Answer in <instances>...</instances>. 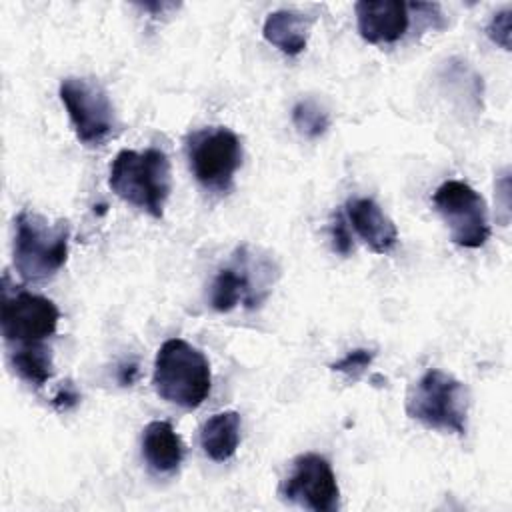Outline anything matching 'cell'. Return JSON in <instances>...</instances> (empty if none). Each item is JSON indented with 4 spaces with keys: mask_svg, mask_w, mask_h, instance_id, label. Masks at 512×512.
<instances>
[{
    "mask_svg": "<svg viewBox=\"0 0 512 512\" xmlns=\"http://www.w3.org/2000/svg\"><path fill=\"white\" fill-rule=\"evenodd\" d=\"M60 320L58 306L40 294L20 286H10L8 274L2 278L0 332L6 348L46 344L56 334Z\"/></svg>",
    "mask_w": 512,
    "mask_h": 512,
    "instance_id": "obj_5",
    "label": "cell"
},
{
    "mask_svg": "<svg viewBox=\"0 0 512 512\" xmlns=\"http://www.w3.org/2000/svg\"><path fill=\"white\" fill-rule=\"evenodd\" d=\"M76 138L84 146H102L114 136L116 114L104 86L92 78L68 76L58 88Z\"/></svg>",
    "mask_w": 512,
    "mask_h": 512,
    "instance_id": "obj_8",
    "label": "cell"
},
{
    "mask_svg": "<svg viewBox=\"0 0 512 512\" xmlns=\"http://www.w3.org/2000/svg\"><path fill=\"white\" fill-rule=\"evenodd\" d=\"M70 222L24 208L14 218L12 266L24 282L52 278L68 260Z\"/></svg>",
    "mask_w": 512,
    "mask_h": 512,
    "instance_id": "obj_1",
    "label": "cell"
},
{
    "mask_svg": "<svg viewBox=\"0 0 512 512\" xmlns=\"http://www.w3.org/2000/svg\"><path fill=\"white\" fill-rule=\"evenodd\" d=\"M240 444V414L224 410L210 416L200 430V446L214 462L230 460Z\"/></svg>",
    "mask_w": 512,
    "mask_h": 512,
    "instance_id": "obj_15",
    "label": "cell"
},
{
    "mask_svg": "<svg viewBox=\"0 0 512 512\" xmlns=\"http://www.w3.org/2000/svg\"><path fill=\"white\" fill-rule=\"evenodd\" d=\"M330 236H332L334 252H338L340 256H350L352 254V250H354L352 234H350V228H348L342 214H336V218L332 222V228H330Z\"/></svg>",
    "mask_w": 512,
    "mask_h": 512,
    "instance_id": "obj_20",
    "label": "cell"
},
{
    "mask_svg": "<svg viewBox=\"0 0 512 512\" xmlns=\"http://www.w3.org/2000/svg\"><path fill=\"white\" fill-rule=\"evenodd\" d=\"M186 156L196 182L214 194H228L242 166L240 138L226 126H206L186 138Z\"/></svg>",
    "mask_w": 512,
    "mask_h": 512,
    "instance_id": "obj_6",
    "label": "cell"
},
{
    "mask_svg": "<svg viewBox=\"0 0 512 512\" xmlns=\"http://www.w3.org/2000/svg\"><path fill=\"white\" fill-rule=\"evenodd\" d=\"M78 402H80V394H78V390L72 386V382H64V384L58 388V392H56V396H54V400H52V404H54V408H56L58 412H66V410L74 408Z\"/></svg>",
    "mask_w": 512,
    "mask_h": 512,
    "instance_id": "obj_21",
    "label": "cell"
},
{
    "mask_svg": "<svg viewBox=\"0 0 512 512\" xmlns=\"http://www.w3.org/2000/svg\"><path fill=\"white\" fill-rule=\"evenodd\" d=\"M486 34L494 44H498L504 50H510V10L508 8L496 12L490 18L486 26Z\"/></svg>",
    "mask_w": 512,
    "mask_h": 512,
    "instance_id": "obj_19",
    "label": "cell"
},
{
    "mask_svg": "<svg viewBox=\"0 0 512 512\" xmlns=\"http://www.w3.org/2000/svg\"><path fill=\"white\" fill-rule=\"evenodd\" d=\"M142 456L156 474L170 476L178 472L184 458V444L174 426L166 420H154L142 430Z\"/></svg>",
    "mask_w": 512,
    "mask_h": 512,
    "instance_id": "obj_13",
    "label": "cell"
},
{
    "mask_svg": "<svg viewBox=\"0 0 512 512\" xmlns=\"http://www.w3.org/2000/svg\"><path fill=\"white\" fill-rule=\"evenodd\" d=\"M358 32L370 44H392L408 30V6L398 0H360L354 6Z\"/></svg>",
    "mask_w": 512,
    "mask_h": 512,
    "instance_id": "obj_11",
    "label": "cell"
},
{
    "mask_svg": "<svg viewBox=\"0 0 512 512\" xmlns=\"http://www.w3.org/2000/svg\"><path fill=\"white\" fill-rule=\"evenodd\" d=\"M278 492L282 500L312 512H336L340 508V488L332 464L316 452L292 460L290 474Z\"/></svg>",
    "mask_w": 512,
    "mask_h": 512,
    "instance_id": "obj_10",
    "label": "cell"
},
{
    "mask_svg": "<svg viewBox=\"0 0 512 512\" xmlns=\"http://www.w3.org/2000/svg\"><path fill=\"white\" fill-rule=\"evenodd\" d=\"M272 272H276L274 262L240 246L230 266L218 270L210 288V306L216 312H230L240 302L246 308L260 306L272 288Z\"/></svg>",
    "mask_w": 512,
    "mask_h": 512,
    "instance_id": "obj_7",
    "label": "cell"
},
{
    "mask_svg": "<svg viewBox=\"0 0 512 512\" xmlns=\"http://www.w3.org/2000/svg\"><path fill=\"white\" fill-rule=\"evenodd\" d=\"M108 186L120 200L160 220L172 190L168 154L160 148L120 150L110 164Z\"/></svg>",
    "mask_w": 512,
    "mask_h": 512,
    "instance_id": "obj_2",
    "label": "cell"
},
{
    "mask_svg": "<svg viewBox=\"0 0 512 512\" xmlns=\"http://www.w3.org/2000/svg\"><path fill=\"white\" fill-rule=\"evenodd\" d=\"M344 212L352 230L372 252H392L398 242L396 224L372 198H350L344 206Z\"/></svg>",
    "mask_w": 512,
    "mask_h": 512,
    "instance_id": "obj_12",
    "label": "cell"
},
{
    "mask_svg": "<svg viewBox=\"0 0 512 512\" xmlns=\"http://www.w3.org/2000/svg\"><path fill=\"white\" fill-rule=\"evenodd\" d=\"M8 360L12 370L28 384L42 386L54 376L52 350L46 344L8 348Z\"/></svg>",
    "mask_w": 512,
    "mask_h": 512,
    "instance_id": "obj_16",
    "label": "cell"
},
{
    "mask_svg": "<svg viewBox=\"0 0 512 512\" xmlns=\"http://www.w3.org/2000/svg\"><path fill=\"white\" fill-rule=\"evenodd\" d=\"M470 394L452 374L426 370L408 390L406 414L430 430L466 434Z\"/></svg>",
    "mask_w": 512,
    "mask_h": 512,
    "instance_id": "obj_4",
    "label": "cell"
},
{
    "mask_svg": "<svg viewBox=\"0 0 512 512\" xmlns=\"http://www.w3.org/2000/svg\"><path fill=\"white\" fill-rule=\"evenodd\" d=\"M374 356H376V354H374L372 350L356 348V350H350L344 358H340V360H336L334 364H330V368H332L334 372H342V374H346L348 378L356 380V378L372 364Z\"/></svg>",
    "mask_w": 512,
    "mask_h": 512,
    "instance_id": "obj_18",
    "label": "cell"
},
{
    "mask_svg": "<svg viewBox=\"0 0 512 512\" xmlns=\"http://www.w3.org/2000/svg\"><path fill=\"white\" fill-rule=\"evenodd\" d=\"M152 384L162 400L186 410L198 408L210 394V362L186 340L170 338L156 352Z\"/></svg>",
    "mask_w": 512,
    "mask_h": 512,
    "instance_id": "obj_3",
    "label": "cell"
},
{
    "mask_svg": "<svg viewBox=\"0 0 512 512\" xmlns=\"http://www.w3.org/2000/svg\"><path fill=\"white\" fill-rule=\"evenodd\" d=\"M432 204L456 246L480 248L490 238L486 200L470 184L462 180L442 182L432 196Z\"/></svg>",
    "mask_w": 512,
    "mask_h": 512,
    "instance_id": "obj_9",
    "label": "cell"
},
{
    "mask_svg": "<svg viewBox=\"0 0 512 512\" xmlns=\"http://www.w3.org/2000/svg\"><path fill=\"white\" fill-rule=\"evenodd\" d=\"M312 20L296 10L270 12L262 26V36L268 44L278 48L286 56H298L310 36Z\"/></svg>",
    "mask_w": 512,
    "mask_h": 512,
    "instance_id": "obj_14",
    "label": "cell"
},
{
    "mask_svg": "<svg viewBox=\"0 0 512 512\" xmlns=\"http://www.w3.org/2000/svg\"><path fill=\"white\" fill-rule=\"evenodd\" d=\"M292 124L304 138H318L328 130L330 116L316 100L306 98L294 104Z\"/></svg>",
    "mask_w": 512,
    "mask_h": 512,
    "instance_id": "obj_17",
    "label": "cell"
},
{
    "mask_svg": "<svg viewBox=\"0 0 512 512\" xmlns=\"http://www.w3.org/2000/svg\"><path fill=\"white\" fill-rule=\"evenodd\" d=\"M136 374H138L136 364H124V366L120 368V372H118V378H120V382H122L124 386H128V384L134 382Z\"/></svg>",
    "mask_w": 512,
    "mask_h": 512,
    "instance_id": "obj_22",
    "label": "cell"
}]
</instances>
